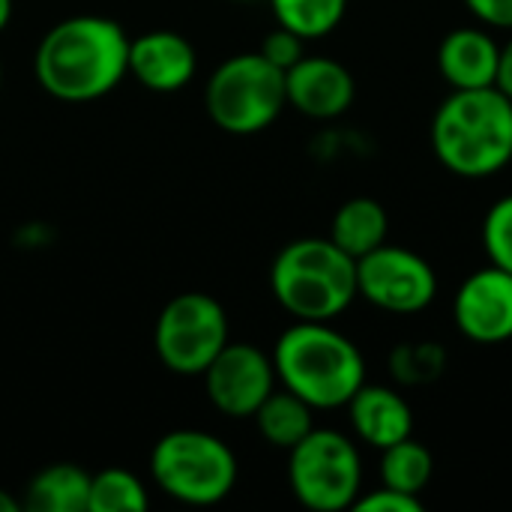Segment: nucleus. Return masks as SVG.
<instances>
[{"label":"nucleus","mask_w":512,"mask_h":512,"mask_svg":"<svg viewBox=\"0 0 512 512\" xmlns=\"http://www.w3.org/2000/svg\"><path fill=\"white\" fill-rule=\"evenodd\" d=\"M33 75L60 102L102 99L129 75V36L114 18H63L39 39Z\"/></svg>","instance_id":"obj_1"},{"label":"nucleus","mask_w":512,"mask_h":512,"mask_svg":"<svg viewBox=\"0 0 512 512\" xmlns=\"http://www.w3.org/2000/svg\"><path fill=\"white\" fill-rule=\"evenodd\" d=\"M435 159L456 177L483 180L512 162V99L498 87L450 90L429 129Z\"/></svg>","instance_id":"obj_2"},{"label":"nucleus","mask_w":512,"mask_h":512,"mask_svg":"<svg viewBox=\"0 0 512 512\" xmlns=\"http://www.w3.org/2000/svg\"><path fill=\"white\" fill-rule=\"evenodd\" d=\"M276 378L315 411H336L366 384L360 348L330 321H297L273 348Z\"/></svg>","instance_id":"obj_3"},{"label":"nucleus","mask_w":512,"mask_h":512,"mask_svg":"<svg viewBox=\"0 0 512 512\" xmlns=\"http://www.w3.org/2000/svg\"><path fill=\"white\" fill-rule=\"evenodd\" d=\"M270 291L297 321H333L357 300V261L330 237H300L276 255Z\"/></svg>","instance_id":"obj_4"},{"label":"nucleus","mask_w":512,"mask_h":512,"mask_svg":"<svg viewBox=\"0 0 512 512\" xmlns=\"http://www.w3.org/2000/svg\"><path fill=\"white\" fill-rule=\"evenodd\" d=\"M150 477L180 504L213 507L237 486V456L210 432L174 429L156 441L150 453Z\"/></svg>","instance_id":"obj_5"},{"label":"nucleus","mask_w":512,"mask_h":512,"mask_svg":"<svg viewBox=\"0 0 512 512\" xmlns=\"http://www.w3.org/2000/svg\"><path fill=\"white\" fill-rule=\"evenodd\" d=\"M285 72L261 51L234 54L213 69L204 87L210 120L228 135H258L285 111Z\"/></svg>","instance_id":"obj_6"},{"label":"nucleus","mask_w":512,"mask_h":512,"mask_svg":"<svg viewBox=\"0 0 512 512\" xmlns=\"http://www.w3.org/2000/svg\"><path fill=\"white\" fill-rule=\"evenodd\" d=\"M288 486L306 510H351L363 495V459L357 444L345 432L312 429L288 450Z\"/></svg>","instance_id":"obj_7"},{"label":"nucleus","mask_w":512,"mask_h":512,"mask_svg":"<svg viewBox=\"0 0 512 512\" xmlns=\"http://www.w3.org/2000/svg\"><path fill=\"white\" fill-rule=\"evenodd\" d=\"M228 342V315L222 303L201 291L171 297L153 330L156 357L174 375H204Z\"/></svg>","instance_id":"obj_8"},{"label":"nucleus","mask_w":512,"mask_h":512,"mask_svg":"<svg viewBox=\"0 0 512 512\" xmlns=\"http://www.w3.org/2000/svg\"><path fill=\"white\" fill-rule=\"evenodd\" d=\"M357 297L390 315H417L435 303L438 273L414 249L381 243L357 258Z\"/></svg>","instance_id":"obj_9"},{"label":"nucleus","mask_w":512,"mask_h":512,"mask_svg":"<svg viewBox=\"0 0 512 512\" xmlns=\"http://www.w3.org/2000/svg\"><path fill=\"white\" fill-rule=\"evenodd\" d=\"M201 378L210 405L234 420L252 417L279 384L273 357L249 342H228Z\"/></svg>","instance_id":"obj_10"},{"label":"nucleus","mask_w":512,"mask_h":512,"mask_svg":"<svg viewBox=\"0 0 512 512\" xmlns=\"http://www.w3.org/2000/svg\"><path fill=\"white\" fill-rule=\"evenodd\" d=\"M456 330L477 345L512 339V273L489 264L474 270L453 297Z\"/></svg>","instance_id":"obj_11"},{"label":"nucleus","mask_w":512,"mask_h":512,"mask_svg":"<svg viewBox=\"0 0 512 512\" xmlns=\"http://www.w3.org/2000/svg\"><path fill=\"white\" fill-rule=\"evenodd\" d=\"M285 96L294 111L312 120H333L354 105L357 81L345 63L321 54H303L285 72Z\"/></svg>","instance_id":"obj_12"},{"label":"nucleus","mask_w":512,"mask_h":512,"mask_svg":"<svg viewBox=\"0 0 512 512\" xmlns=\"http://www.w3.org/2000/svg\"><path fill=\"white\" fill-rule=\"evenodd\" d=\"M195 69V45L177 30H150L138 39H129V75H135L147 90H183L195 78Z\"/></svg>","instance_id":"obj_13"},{"label":"nucleus","mask_w":512,"mask_h":512,"mask_svg":"<svg viewBox=\"0 0 512 512\" xmlns=\"http://www.w3.org/2000/svg\"><path fill=\"white\" fill-rule=\"evenodd\" d=\"M345 408L357 441L378 453L414 435V411L396 387L363 384Z\"/></svg>","instance_id":"obj_14"},{"label":"nucleus","mask_w":512,"mask_h":512,"mask_svg":"<svg viewBox=\"0 0 512 512\" xmlns=\"http://www.w3.org/2000/svg\"><path fill=\"white\" fill-rule=\"evenodd\" d=\"M501 42L486 27H456L438 45V72L450 90L495 87Z\"/></svg>","instance_id":"obj_15"},{"label":"nucleus","mask_w":512,"mask_h":512,"mask_svg":"<svg viewBox=\"0 0 512 512\" xmlns=\"http://www.w3.org/2000/svg\"><path fill=\"white\" fill-rule=\"evenodd\" d=\"M387 231H390V216L384 204L369 195L348 198L333 213V222H330V240L342 252H348L354 261L369 255L381 243H387Z\"/></svg>","instance_id":"obj_16"},{"label":"nucleus","mask_w":512,"mask_h":512,"mask_svg":"<svg viewBox=\"0 0 512 512\" xmlns=\"http://www.w3.org/2000/svg\"><path fill=\"white\" fill-rule=\"evenodd\" d=\"M90 498V474L78 465L57 462L42 468L24 495V507L33 512H87Z\"/></svg>","instance_id":"obj_17"},{"label":"nucleus","mask_w":512,"mask_h":512,"mask_svg":"<svg viewBox=\"0 0 512 512\" xmlns=\"http://www.w3.org/2000/svg\"><path fill=\"white\" fill-rule=\"evenodd\" d=\"M312 414H315L312 405H306L300 396H294L291 390L282 387V390H273V393L261 402V408L252 414V420H255L261 438H264L270 447H276V450H291V447H297V444L315 429Z\"/></svg>","instance_id":"obj_18"},{"label":"nucleus","mask_w":512,"mask_h":512,"mask_svg":"<svg viewBox=\"0 0 512 512\" xmlns=\"http://www.w3.org/2000/svg\"><path fill=\"white\" fill-rule=\"evenodd\" d=\"M435 459L426 444H420L414 435L381 450V486L405 492V495H423L432 483Z\"/></svg>","instance_id":"obj_19"},{"label":"nucleus","mask_w":512,"mask_h":512,"mask_svg":"<svg viewBox=\"0 0 512 512\" xmlns=\"http://www.w3.org/2000/svg\"><path fill=\"white\" fill-rule=\"evenodd\" d=\"M270 6L276 24L306 42L330 36L348 12V0H270Z\"/></svg>","instance_id":"obj_20"},{"label":"nucleus","mask_w":512,"mask_h":512,"mask_svg":"<svg viewBox=\"0 0 512 512\" xmlns=\"http://www.w3.org/2000/svg\"><path fill=\"white\" fill-rule=\"evenodd\" d=\"M387 369L399 387H429L447 372V351L432 339L402 342L390 351Z\"/></svg>","instance_id":"obj_21"},{"label":"nucleus","mask_w":512,"mask_h":512,"mask_svg":"<svg viewBox=\"0 0 512 512\" xmlns=\"http://www.w3.org/2000/svg\"><path fill=\"white\" fill-rule=\"evenodd\" d=\"M147 504L144 483L126 468H105L90 477L87 512H141Z\"/></svg>","instance_id":"obj_22"},{"label":"nucleus","mask_w":512,"mask_h":512,"mask_svg":"<svg viewBox=\"0 0 512 512\" xmlns=\"http://www.w3.org/2000/svg\"><path fill=\"white\" fill-rule=\"evenodd\" d=\"M483 249L489 264L512 273V195L498 198L483 219Z\"/></svg>","instance_id":"obj_23"},{"label":"nucleus","mask_w":512,"mask_h":512,"mask_svg":"<svg viewBox=\"0 0 512 512\" xmlns=\"http://www.w3.org/2000/svg\"><path fill=\"white\" fill-rule=\"evenodd\" d=\"M261 54L264 60H270L273 66H279L282 72H288L303 54H306V39H300L297 33H291L288 27H279L270 30L261 42Z\"/></svg>","instance_id":"obj_24"},{"label":"nucleus","mask_w":512,"mask_h":512,"mask_svg":"<svg viewBox=\"0 0 512 512\" xmlns=\"http://www.w3.org/2000/svg\"><path fill=\"white\" fill-rule=\"evenodd\" d=\"M351 510L357 512H423V498L417 495H405V492H396V489H387V486H378L375 492L369 495H360L354 501Z\"/></svg>","instance_id":"obj_25"},{"label":"nucleus","mask_w":512,"mask_h":512,"mask_svg":"<svg viewBox=\"0 0 512 512\" xmlns=\"http://www.w3.org/2000/svg\"><path fill=\"white\" fill-rule=\"evenodd\" d=\"M471 15L492 30H512V0H465Z\"/></svg>","instance_id":"obj_26"},{"label":"nucleus","mask_w":512,"mask_h":512,"mask_svg":"<svg viewBox=\"0 0 512 512\" xmlns=\"http://www.w3.org/2000/svg\"><path fill=\"white\" fill-rule=\"evenodd\" d=\"M495 87L512 99V36L501 45V60H498V78Z\"/></svg>","instance_id":"obj_27"},{"label":"nucleus","mask_w":512,"mask_h":512,"mask_svg":"<svg viewBox=\"0 0 512 512\" xmlns=\"http://www.w3.org/2000/svg\"><path fill=\"white\" fill-rule=\"evenodd\" d=\"M21 510V501L18 498H12L6 489H0V512H18Z\"/></svg>","instance_id":"obj_28"},{"label":"nucleus","mask_w":512,"mask_h":512,"mask_svg":"<svg viewBox=\"0 0 512 512\" xmlns=\"http://www.w3.org/2000/svg\"><path fill=\"white\" fill-rule=\"evenodd\" d=\"M12 21V0H0V33L9 27Z\"/></svg>","instance_id":"obj_29"},{"label":"nucleus","mask_w":512,"mask_h":512,"mask_svg":"<svg viewBox=\"0 0 512 512\" xmlns=\"http://www.w3.org/2000/svg\"><path fill=\"white\" fill-rule=\"evenodd\" d=\"M0 84H3V66H0Z\"/></svg>","instance_id":"obj_30"},{"label":"nucleus","mask_w":512,"mask_h":512,"mask_svg":"<svg viewBox=\"0 0 512 512\" xmlns=\"http://www.w3.org/2000/svg\"><path fill=\"white\" fill-rule=\"evenodd\" d=\"M237 3H252V0H237Z\"/></svg>","instance_id":"obj_31"}]
</instances>
